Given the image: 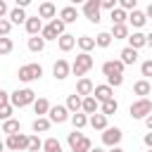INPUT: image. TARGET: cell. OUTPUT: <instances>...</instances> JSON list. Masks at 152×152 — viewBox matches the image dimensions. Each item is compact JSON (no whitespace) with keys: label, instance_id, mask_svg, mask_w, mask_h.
<instances>
[{"label":"cell","instance_id":"obj_40","mask_svg":"<svg viewBox=\"0 0 152 152\" xmlns=\"http://www.w3.org/2000/svg\"><path fill=\"white\" fill-rule=\"evenodd\" d=\"M107 86H112V88H119V86H124V74L107 76Z\"/></svg>","mask_w":152,"mask_h":152},{"label":"cell","instance_id":"obj_6","mask_svg":"<svg viewBox=\"0 0 152 152\" xmlns=\"http://www.w3.org/2000/svg\"><path fill=\"white\" fill-rule=\"evenodd\" d=\"M26 145H28V135L21 133V131H19V133H10L7 140H5V147H7L10 152H24Z\"/></svg>","mask_w":152,"mask_h":152},{"label":"cell","instance_id":"obj_22","mask_svg":"<svg viewBox=\"0 0 152 152\" xmlns=\"http://www.w3.org/2000/svg\"><path fill=\"white\" fill-rule=\"evenodd\" d=\"M133 93H135V95H140V97H147V95L152 93V83H150L147 78H140V81H135V83H133Z\"/></svg>","mask_w":152,"mask_h":152},{"label":"cell","instance_id":"obj_42","mask_svg":"<svg viewBox=\"0 0 152 152\" xmlns=\"http://www.w3.org/2000/svg\"><path fill=\"white\" fill-rule=\"evenodd\" d=\"M12 112H14V107L7 102V104H0V121H5V119H10L12 116Z\"/></svg>","mask_w":152,"mask_h":152},{"label":"cell","instance_id":"obj_43","mask_svg":"<svg viewBox=\"0 0 152 152\" xmlns=\"http://www.w3.org/2000/svg\"><path fill=\"white\" fill-rule=\"evenodd\" d=\"M140 74H142L145 78H150V76H152V59H145V62L140 64Z\"/></svg>","mask_w":152,"mask_h":152},{"label":"cell","instance_id":"obj_20","mask_svg":"<svg viewBox=\"0 0 152 152\" xmlns=\"http://www.w3.org/2000/svg\"><path fill=\"white\" fill-rule=\"evenodd\" d=\"M119 59L124 62V66H128V64H135V62H138V50H135V48H128V45H126V48H124V50L119 52Z\"/></svg>","mask_w":152,"mask_h":152},{"label":"cell","instance_id":"obj_32","mask_svg":"<svg viewBox=\"0 0 152 152\" xmlns=\"http://www.w3.org/2000/svg\"><path fill=\"white\" fill-rule=\"evenodd\" d=\"M93 147V142H90V138H86V135H81L74 145H71V152H88Z\"/></svg>","mask_w":152,"mask_h":152},{"label":"cell","instance_id":"obj_46","mask_svg":"<svg viewBox=\"0 0 152 152\" xmlns=\"http://www.w3.org/2000/svg\"><path fill=\"white\" fill-rule=\"evenodd\" d=\"M7 102H10V93L0 88V104H7Z\"/></svg>","mask_w":152,"mask_h":152},{"label":"cell","instance_id":"obj_23","mask_svg":"<svg viewBox=\"0 0 152 152\" xmlns=\"http://www.w3.org/2000/svg\"><path fill=\"white\" fill-rule=\"evenodd\" d=\"M97 112H102L104 116H112V114H116V112H119V102H116L114 97H109V100H102Z\"/></svg>","mask_w":152,"mask_h":152},{"label":"cell","instance_id":"obj_33","mask_svg":"<svg viewBox=\"0 0 152 152\" xmlns=\"http://www.w3.org/2000/svg\"><path fill=\"white\" fill-rule=\"evenodd\" d=\"M76 45L81 48V52H90L95 48V40H93V36H81V38H76Z\"/></svg>","mask_w":152,"mask_h":152},{"label":"cell","instance_id":"obj_36","mask_svg":"<svg viewBox=\"0 0 152 152\" xmlns=\"http://www.w3.org/2000/svg\"><path fill=\"white\" fill-rule=\"evenodd\" d=\"M93 40H95V45H97V48H109L114 38L109 36V31H102V33H97V36H95Z\"/></svg>","mask_w":152,"mask_h":152},{"label":"cell","instance_id":"obj_19","mask_svg":"<svg viewBox=\"0 0 152 152\" xmlns=\"http://www.w3.org/2000/svg\"><path fill=\"white\" fill-rule=\"evenodd\" d=\"M107 119L109 116H104L102 112H95V114H88V124L95 128V131H102V128H107L109 124H107Z\"/></svg>","mask_w":152,"mask_h":152},{"label":"cell","instance_id":"obj_5","mask_svg":"<svg viewBox=\"0 0 152 152\" xmlns=\"http://www.w3.org/2000/svg\"><path fill=\"white\" fill-rule=\"evenodd\" d=\"M131 116L133 119H145L147 114H152V100L150 97H138L133 104H131Z\"/></svg>","mask_w":152,"mask_h":152},{"label":"cell","instance_id":"obj_47","mask_svg":"<svg viewBox=\"0 0 152 152\" xmlns=\"http://www.w3.org/2000/svg\"><path fill=\"white\" fill-rule=\"evenodd\" d=\"M5 14H7V2H5V0H0V19H2Z\"/></svg>","mask_w":152,"mask_h":152},{"label":"cell","instance_id":"obj_50","mask_svg":"<svg viewBox=\"0 0 152 152\" xmlns=\"http://www.w3.org/2000/svg\"><path fill=\"white\" fill-rule=\"evenodd\" d=\"M145 145L152 147V133H145Z\"/></svg>","mask_w":152,"mask_h":152},{"label":"cell","instance_id":"obj_13","mask_svg":"<svg viewBox=\"0 0 152 152\" xmlns=\"http://www.w3.org/2000/svg\"><path fill=\"white\" fill-rule=\"evenodd\" d=\"M97 102H102V100H109V97H114V88L112 86H107V83H102V86H93V93H90Z\"/></svg>","mask_w":152,"mask_h":152},{"label":"cell","instance_id":"obj_27","mask_svg":"<svg viewBox=\"0 0 152 152\" xmlns=\"http://www.w3.org/2000/svg\"><path fill=\"white\" fill-rule=\"evenodd\" d=\"M93 93V81L90 78H86V76H81L78 78V83H76V95H90Z\"/></svg>","mask_w":152,"mask_h":152},{"label":"cell","instance_id":"obj_38","mask_svg":"<svg viewBox=\"0 0 152 152\" xmlns=\"http://www.w3.org/2000/svg\"><path fill=\"white\" fill-rule=\"evenodd\" d=\"M12 50H14L12 38H10V36H0V57H2V55H10Z\"/></svg>","mask_w":152,"mask_h":152},{"label":"cell","instance_id":"obj_3","mask_svg":"<svg viewBox=\"0 0 152 152\" xmlns=\"http://www.w3.org/2000/svg\"><path fill=\"white\" fill-rule=\"evenodd\" d=\"M36 100V93L31 90V88H17L14 93H10V104L17 109H21V107H26V104H31Z\"/></svg>","mask_w":152,"mask_h":152},{"label":"cell","instance_id":"obj_8","mask_svg":"<svg viewBox=\"0 0 152 152\" xmlns=\"http://www.w3.org/2000/svg\"><path fill=\"white\" fill-rule=\"evenodd\" d=\"M121 138H124L121 128H116V126H107V128H102V145L114 147V145L121 142Z\"/></svg>","mask_w":152,"mask_h":152},{"label":"cell","instance_id":"obj_14","mask_svg":"<svg viewBox=\"0 0 152 152\" xmlns=\"http://www.w3.org/2000/svg\"><path fill=\"white\" fill-rule=\"evenodd\" d=\"M126 21H131L133 28H142V26L147 24V17H145V12H140V10L135 7V10H131V12L126 14Z\"/></svg>","mask_w":152,"mask_h":152},{"label":"cell","instance_id":"obj_1","mask_svg":"<svg viewBox=\"0 0 152 152\" xmlns=\"http://www.w3.org/2000/svg\"><path fill=\"white\" fill-rule=\"evenodd\" d=\"M93 64H95V59L90 57V52H81V55H76V59H74V64H69V74H74V76H86L90 69H93Z\"/></svg>","mask_w":152,"mask_h":152},{"label":"cell","instance_id":"obj_16","mask_svg":"<svg viewBox=\"0 0 152 152\" xmlns=\"http://www.w3.org/2000/svg\"><path fill=\"white\" fill-rule=\"evenodd\" d=\"M74 45H76V36H71V33H62V36H57V48L62 50V52H69V50H74Z\"/></svg>","mask_w":152,"mask_h":152},{"label":"cell","instance_id":"obj_48","mask_svg":"<svg viewBox=\"0 0 152 152\" xmlns=\"http://www.w3.org/2000/svg\"><path fill=\"white\" fill-rule=\"evenodd\" d=\"M14 2H17V7H24V10L31 5V0H14Z\"/></svg>","mask_w":152,"mask_h":152},{"label":"cell","instance_id":"obj_26","mask_svg":"<svg viewBox=\"0 0 152 152\" xmlns=\"http://www.w3.org/2000/svg\"><path fill=\"white\" fill-rule=\"evenodd\" d=\"M128 33H131V31H128L126 21H124V24H112V31H109V36H112L114 40H124Z\"/></svg>","mask_w":152,"mask_h":152},{"label":"cell","instance_id":"obj_18","mask_svg":"<svg viewBox=\"0 0 152 152\" xmlns=\"http://www.w3.org/2000/svg\"><path fill=\"white\" fill-rule=\"evenodd\" d=\"M97 109H100V102H97L93 95H83V97H81V112H83V114H95Z\"/></svg>","mask_w":152,"mask_h":152},{"label":"cell","instance_id":"obj_53","mask_svg":"<svg viewBox=\"0 0 152 152\" xmlns=\"http://www.w3.org/2000/svg\"><path fill=\"white\" fill-rule=\"evenodd\" d=\"M69 2H71L74 7H76V5H83V0H69Z\"/></svg>","mask_w":152,"mask_h":152},{"label":"cell","instance_id":"obj_11","mask_svg":"<svg viewBox=\"0 0 152 152\" xmlns=\"http://www.w3.org/2000/svg\"><path fill=\"white\" fill-rule=\"evenodd\" d=\"M38 17H40V19H55V17H57L55 2H52V0H43V2L38 5Z\"/></svg>","mask_w":152,"mask_h":152},{"label":"cell","instance_id":"obj_9","mask_svg":"<svg viewBox=\"0 0 152 152\" xmlns=\"http://www.w3.org/2000/svg\"><path fill=\"white\" fill-rule=\"evenodd\" d=\"M126 40H128V48H135V50H140V48H145V45H152V36H147V33H142V31L128 33Z\"/></svg>","mask_w":152,"mask_h":152},{"label":"cell","instance_id":"obj_2","mask_svg":"<svg viewBox=\"0 0 152 152\" xmlns=\"http://www.w3.org/2000/svg\"><path fill=\"white\" fill-rule=\"evenodd\" d=\"M64 28H66V24L62 21V19H50V24H43V28H40V38L48 43V40H57V36H62L64 33Z\"/></svg>","mask_w":152,"mask_h":152},{"label":"cell","instance_id":"obj_44","mask_svg":"<svg viewBox=\"0 0 152 152\" xmlns=\"http://www.w3.org/2000/svg\"><path fill=\"white\" fill-rule=\"evenodd\" d=\"M10 31H12L10 19H0V36H10Z\"/></svg>","mask_w":152,"mask_h":152},{"label":"cell","instance_id":"obj_34","mask_svg":"<svg viewBox=\"0 0 152 152\" xmlns=\"http://www.w3.org/2000/svg\"><path fill=\"white\" fill-rule=\"evenodd\" d=\"M40 150L43 152H62V142L57 138H48V140H43V147Z\"/></svg>","mask_w":152,"mask_h":152},{"label":"cell","instance_id":"obj_37","mask_svg":"<svg viewBox=\"0 0 152 152\" xmlns=\"http://www.w3.org/2000/svg\"><path fill=\"white\" fill-rule=\"evenodd\" d=\"M69 119H71L74 128H83L88 124V114H83V112H74V114H69Z\"/></svg>","mask_w":152,"mask_h":152},{"label":"cell","instance_id":"obj_52","mask_svg":"<svg viewBox=\"0 0 152 152\" xmlns=\"http://www.w3.org/2000/svg\"><path fill=\"white\" fill-rule=\"evenodd\" d=\"M88 152H104V150H102V147H90Z\"/></svg>","mask_w":152,"mask_h":152},{"label":"cell","instance_id":"obj_21","mask_svg":"<svg viewBox=\"0 0 152 152\" xmlns=\"http://www.w3.org/2000/svg\"><path fill=\"white\" fill-rule=\"evenodd\" d=\"M59 19H62L64 24H74V21L78 19V10H76L74 5H66L64 10H59Z\"/></svg>","mask_w":152,"mask_h":152},{"label":"cell","instance_id":"obj_15","mask_svg":"<svg viewBox=\"0 0 152 152\" xmlns=\"http://www.w3.org/2000/svg\"><path fill=\"white\" fill-rule=\"evenodd\" d=\"M24 28H26L28 36H36V33H40V28H43V19H40L38 14H36V17H26Z\"/></svg>","mask_w":152,"mask_h":152},{"label":"cell","instance_id":"obj_49","mask_svg":"<svg viewBox=\"0 0 152 152\" xmlns=\"http://www.w3.org/2000/svg\"><path fill=\"white\" fill-rule=\"evenodd\" d=\"M145 126L152 131V114H147V116H145Z\"/></svg>","mask_w":152,"mask_h":152},{"label":"cell","instance_id":"obj_25","mask_svg":"<svg viewBox=\"0 0 152 152\" xmlns=\"http://www.w3.org/2000/svg\"><path fill=\"white\" fill-rule=\"evenodd\" d=\"M7 17H10V24H24L26 21V10L24 7H14V10H10L7 12Z\"/></svg>","mask_w":152,"mask_h":152},{"label":"cell","instance_id":"obj_31","mask_svg":"<svg viewBox=\"0 0 152 152\" xmlns=\"http://www.w3.org/2000/svg\"><path fill=\"white\" fill-rule=\"evenodd\" d=\"M19 131H21V124H19L17 119H12V116H10V119H5V121H2V133H7V135H10V133H19Z\"/></svg>","mask_w":152,"mask_h":152},{"label":"cell","instance_id":"obj_29","mask_svg":"<svg viewBox=\"0 0 152 152\" xmlns=\"http://www.w3.org/2000/svg\"><path fill=\"white\" fill-rule=\"evenodd\" d=\"M28 50L31 52H43L45 50V40L40 38V33H36V36L28 38Z\"/></svg>","mask_w":152,"mask_h":152},{"label":"cell","instance_id":"obj_17","mask_svg":"<svg viewBox=\"0 0 152 152\" xmlns=\"http://www.w3.org/2000/svg\"><path fill=\"white\" fill-rule=\"evenodd\" d=\"M52 76H55L57 81H64V78L69 76V62H66V59H57V62L52 64Z\"/></svg>","mask_w":152,"mask_h":152},{"label":"cell","instance_id":"obj_12","mask_svg":"<svg viewBox=\"0 0 152 152\" xmlns=\"http://www.w3.org/2000/svg\"><path fill=\"white\" fill-rule=\"evenodd\" d=\"M124 62L121 59H107L104 64H102V74L104 76H114V74H124Z\"/></svg>","mask_w":152,"mask_h":152},{"label":"cell","instance_id":"obj_4","mask_svg":"<svg viewBox=\"0 0 152 152\" xmlns=\"http://www.w3.org/2000/svg\"><path fill=\"white\" fill-rule=\"evenodd\" d=\"M17 76H19V81H24V83L38 81V78L43 76V66H40V64H36V62H31V64H24V66H19Z\"/></svg>","mask_w":152,"mask_h":152},{"label":"cell","instance_id":"obj_55","mask_svg":"<svg viewBox=\"0 0 152 152\" xmlns=\"http://www.w3.org/2000/svg\"><path fill=\"white\" fill-rule=\"evenodd\" d=\"M38 2H43V0H38Z\"/></svg>","mask_w":152,"mask_h":152},{"label":"cell","instance_id":"obj_45","mask_svg":"<svg viewBox=\"0 0 152 152\" xmlns=\"http://www.w3.org/2000/svg\"><path fill=\"white\" fill-rule=\"evenodd\" d=\"M116 0H100V10H114Z\"/></svg>","mask_w":152,"mask_h":152},{"label":"cell","instance_id":"obj_51","mask_svg":"<svg viewBox=\"0 0 152 152\" xmlns=\"http://www.w3.org/2000/svg\"><path fill=\"white\" fill-rule=\"evenodd\" d=\"M109 152H124V150H121L119 145H114V147H109Z\"/></svg>","mask_w":152,"mask_h":152},{"label":"cell","instance_id":"obj_24","mask_svg":"<svg viewBox=\"0 0 152 152\" xmlns=\"http://www.w3.org/2000/svg\"><path fill=\"white\" fill-rule=\"evenodd\" d=\"M50 126H52V124H50L48 116H36L33 124H31V131H33V133H48Z\"/></svg>","mask_w":152,"mask_h":152},{"label":"cell","instance_id":"obj_35","mask_svg":"<svg viewBox=\"0 0 152 152\" xmlns=\"http://www.w3.org/2000/svg\"><path fill=\"white\" fill-rule=\"evenodd\" d=\"M126 10H121V7H114V10H109V19H112V24H124L126 21Z\"/></svg>","mask_w":152,"mask_h":152},{"label":"cell","instance_id":"obj_7","mask_svg":"<svg viewBox=\"0 0 152 152\" xmlns=\"http://www.w3.org/2000/svg\"><path fill=\"white\" fill-rule=\"evenodd\" d=\"M100 0H83V17L90 21V24H100Z\"/></svg>","mask_w":152,"mask_h":152},{"label":"cell","instance_id":"obj_28","mask_svg":"<svg viewBox=\"0 0 152 152\" xmlns=\"http://www.w3.org/2000/svg\"><path fill=\"white\" fill-rule=\"evenodd\" d=\"M31 104H33V112H36L38 116H45V114H48V109H50V102H48L45 97H36Z\"/></svg>","mask_w":152,"mask_h":152},{"label":"cell","instance_id":"obj_30","mask_svg":"<svg viewBox=\"0 0 152 152\" xmlns=\"http://www.w3.org/2000/svg\"><path fill=\"white\" fill-rule=\"evenodd\" d=\"M64 107L69 109V114H74V112H81V95H69L66 97V102H64Z\"/></svg>","mask_w":152,"mask_h":152},{"label":"cell","instance_id":"obj_41","mask_svg":"<svg viewBox=\"0 0 152 152\" xmlns=\"http://www.w3.org/2000/svg\"><path fill=\"white\" fill-rule=\"evenodd\" d=\"M116 7H121V10L131 12V10H135V7H138V0H116Z\"/></svg>","mask_w":152,"mask_h":152},{"label":"cell","instance_id":"obj_39","mask_svg":"<svg viewBox=\"0 0 152 152\" xmlns=\"http://www.w3.org/2000/svg\"><path fill=\"white\" fill-rule=\"evenodd\" d=\"M43 147V140L38 138V135H28V145H26V150L28 152H38Z\"/></svg>","mask_w":152,"mask_h":152},{"label":"cell","instance_id":"obj_10","mask_svg":"<svg viewBox=\"0 0 152 152\" xmlns=\"http://www.w3.org/2000/svg\"><path fill=\"white\" fill-rule=\"evenodd\" d=\"M45 116L50 119V124H64L69 119V109L64 104H50V109H48Z\"/></svg>","mask_w":152,"mask_h":152},{"label":"cell","instance_id":"obj_54","mask_svg":"<svg viewBox=\"0 0 152 152\" xmlns=\"http://www.w3.org/2000/svg\"><path fill=\"white\" fill-rule=\"evenodd\" d=\"M2 150H5V140H0V152H2Z\"/></svg>","mask_w":152,"mask_h":152}]
</instances>
